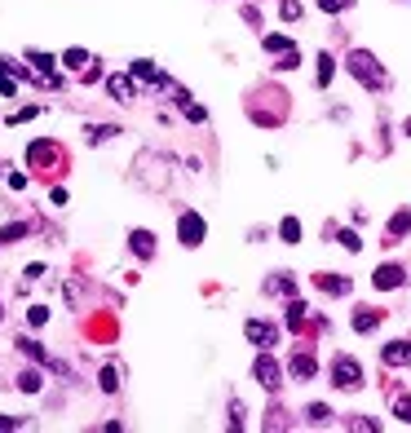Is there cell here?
<instances>
[{
  "label": "cell",
  "instance_id": "ab89813d",
  "mask_svg": "<svg viewBox=\"0 0 411 433\" xmlns=\"http://www.w3.org/2000/svg\"><path fill=\"white\" fill-rule=\"evenodd\" d=\"M49 203H53V208H62V203H67V190L53 186V190H49Z\"/></svg>",
  "mask_w": 411,
  "mask_h": 433
},
{
  "label": "cell",
  "instance_id": "f35d334b",
  "mask_svg": "<svg viewBox=\"0 0 411 433\" xmlns=\"http://www.w3.org/2000/svg\"><path fill=\"white\" fill-rule=\"evenodd\" d=\"M9 429H22V420L18 416H0V433H9Z\"/></svg>",
  "mask_w": 411,
  "mask_h": 433
},
{
  "label": "cell",
  "instance_id": "9c48e42d",
  "mask_svg": "<svg viewBox=\"0 0 411 433\" xmlns=\"http://www.w3.org/2000/svg\"><path fill=\"white\" fill-rule=\"evenodd\" d=\"M18 350L27 354V358H35L40 367H53V371H62V367H58V358H49V350H44L40 341H31V336H18Z\"/></svg>",
  "mask_w": 411,
  "mask_h": 433
},
{
  "label": "cell",
  "instance_id": "2e32d148",
  "mask_svg": "<svg viewBox=\"0 0 411 433\" xmlns=\"http://www.w3.org/2000/svg\"><path fill=\"white\" fill-rule=\"evenodd\" d=\"M128 248L137 252L142 261H151V257H155V235H151V230H133V235H128Z\"/></svg>",
  "mask_w": 411,
  "mask_h": 433
},
{
  "label": "cell",
  "instance_id": "4316f807",
  "mask_svg": "<svg viewBox=\"0 0 411 433\" xmlns=\"http://www.w3.org/2000/svg\"><path fill=\"white\" fill-rule=\"evenodd\" d=\"M98 384H102V393H115V389H119V371H115V367H102Z\"/></svg>",
  "mask_w": 411,
  "mask_h": 433
},
{
  "label": "cell",
  "instance_id": "9a60e30c",
  "mask_svg": "<svg viewBox=\"0 0 411 433\" xmlns=\"http://www.w3.org/2000/svg\"><path fill=\"white\" fill-rule=\"evenodd\" d=\"M173 102L181 106V115H186L190 124H203V119H208V111H203L199 102H190V93H181V89H177V93H173Z\"/></svg>",
  "mask_w": 411,
  "mask_h": 433
},
{
  "label": "cell",
  "instance_id": "74e56055",
  "mask_svg": "<svg viewBox=\"0 0 411 433\" xmlns=\"http://www.w3.org/2000/svg\"><path fill=\"white\" fill-rule=\"evenodd\" d=\"M230 425L244 429V402H230Z\"/></svg>",
  "mask_w": 411,
  "mask_h": 433
},
{
  "label": "cell",
  "instance_id": "8fae6325",
  "mask_svg": "<svg viewBox=\"0 0 411 433\" xmlns=\"http://www.w3.org/2000/svg\"><path fill=\"white\" fill-rule=\"evenodd\" d=\"M133 80H146V84H160V89H168V76L151 62V58H137V62H133Z\"/></svg>",
  "mask_w": 411,
  "mask_h": 433
},
{
  "label": "cell",
  "instance_id": "484cf974",
  "mask_svg": "<svg viewBox=\"0 0 411 433\" xmlns=\"http://www.w3.org/2000/svg\"><path fill=\"white\" fill-rule=\"evenodd\" d=\"M40 384H44V380H40V371H35V367H27V371L18 376V389H22V393H40Z\"/></svg>",
  "mask_w": 411,
  "mask_h": 433
},
{
  "label": "cell",
  "instance_id": "4dcf8cb0",
  "mask_svg": "<svg viewBox=\"0 0 411 433\" xmlns=\"http://www.w3.org/2000/svg\"><path fill=\"white\" fill-rule=\"evenodd\" d=\"M115 133H119L115 124H98V128H89V142H111Z\"/></svg>",
  "mask_w": 411,
  "mask_h": 433
},
{
  "label": "cell",
  "instance_id": "ba28073f",
  "mask_svg": "<svg viewBox=\"0 0 411 433\" xmlns=\"http://www.w3.org/2000/svg\"><path fill=\"white\" fill-rule=\"evenodd\" d=\"M380 363H385V367H407V363H411V341H389V345L380 350Z\"/></svg>",
  "mask_w": 411,
  "mask_h": 433
},
{
  "label": "cell",
  "instance_id": "277c9868",
  "mask_svg": "<svg viewBox=\"0 0 411 433\" xmlns=\"http://www.w3.org/2000/svg\"><path fill=\"white\" fill-rule=\"evenodd\" d=\"M244 336L257 345V350H274V345H279V328H274L270 319H248L244 323Z\"/></svg>",
  "mask_w": 411,
  "mask_h": 433
},
{
  "label": "cell",
  "instance_id": "cb8c5ba5",
  "mask_svg": "<svg viewBox=\"0 0 411 433\" xmlns=\"http://www.w3.org/2000/svg\"><path fill=\"white\" fill-rule=\"evenodd\" d=\"M279 239H283V244H301V221H296V216H283V221H279Z\"/></svg>",
  "mask_w": 411,
  "mask_h": 433
},
{
  "label": "cell",
  "instance_id": "8992f818",
  "mask_svg": "<svg viewBox=\"0 0 411 433\" xmlns=\"http://www.w3.org/2000/svg\"><path fill=\"white\" fill-rule=\"evenodd\" d=\"M407 283V270L403 266H376V274H371V287H376V292H394V287H403Z\"/></svg>",
  "mask_w": 411,
  "mask_h": 433
},
{
  "label": "cell",
  "instance_id": "d590c367",
  "mask_svg": "<svg viewBox=\"0 0 411 433\" xmlns=\"http://www.w3.org/2000/svg\"><path fill=\"white\" fill-rule=\"evenodd\" d=\"M341 244H345V252H362V239L354 230H341Z\"/></svg>",
  "mask_w": 411,
  "mask_h": 433
},
{
  "label": "cell",
  "instance_id": "836d02e7",
  "mask_svg": "<svg viewBox=\"0 0 411 433\" xmlns=\"http://www.w3.org/2000/svg\"><path fill=\"white\" fill-rule=\"evenodd\" d=\"M394 416L403 420V425H411V398H398V402H394Z\"/></svg>",
  "mask_w": 411,
  "mask_h": 433
},
{
  "label": "cell",
  "instance_id": "7402d4cb",
  "mask_svg": "<svg viewBox=\"0 0 411 433\" xmlns=\"http://www.w3.org/2000/svg\"><path fill=\"white\" fill-rule=\"evenodd\" d=\"M305 420H310V425H332V407L328 402H310L305 407Z\"/></svg>",
  "mask_w": 411,
  "mask_h": 433
},
{
  "label": "cell",
  "instance_id": "603a6c76",
  "mask_svg": "<svg viewBox=\"0 0 411 433\" xmlns=\"http://www.w3.org/2000/svg\"><path fill=\"white\" fill-rule=\"evenodd\" d=\"M332 76H336V58L332 53H319V89H328Z\"/></svg>",
  "mask_w": 411,
  "mask_h": 433
},
{
  "label": "cell",
  "instance_id": "d4e9b609",
  "mask_svg": "<svg viewBox=\"0 0 411 433\" xmlns=\"http://www.w3.org/2000/svg\"><path fill=\"white\" fill-rule=\"evenodd\" d=\"M89 62H93V58L84 53V49H67V53H62V67H67V71H84Z\"/></svg>",
  "mask_w": 411,
  "mask_h": 433
},
{
  "label": "cell",
  "instance_id": "7a4b0ae2",
  "mask_svg": "<svg viewBox=\"0 0 411 433\" xmlns=\"http://www.w3.org/2000/svg\"><path fill=\"white\" fill-rule=\"evenodd\" d=\"M332 384H336V389H345V393H358L362 389V367H358L354 354H336L332 358Z\"/></svg>",
  "mask_w": 411,
  "mask_h": 433
},
{
  "label": "cell",
  "instance_id": "6da1fadb",
  "mask_svg": "<svg viewBox=\"0 0 411 433\" xmlns=\"http://www.w3.org/2000/svg\"><path fill=\"white\" fill-rule=\"evenodd\" d=\"M345 71L362 84V89H371V93L385 89V67H380L367 49H354V53H349V58H345Z\"/></svg>",
  "mask_w": 411,
  "mask_h": 433
},
{
  "label": "cell",
  "instance_id": "5b68a950",
  "mask_svg": "<svg viewBox=\"0 0 411 433\" xmlns=\"http://www.w3.org/2000/svg\"><path fill=\"white\" fill-rule=\"evenodd\" d=\"M252 376H257V384H265V389L274 393V389L283 384V367L270 358V350H261V354H257V363H252Z\"/></svg>",
  "mask_w": 411,
  "mask_h": 433
},
{
  "label": "cell",
  "instance_id": "ffe728a7",
  "mask_svg": "<svg viewBox=\"0 0 411 433\" xmlns=\"http://www.w3.org/2000/svg\"><path fill=\"white\" fill-rule=\"evenodd\" d=\"M261 49H265V53H287V49H296V44L287 40V35H279V31H265V35H261Z\"/></svg>",
  "mask_w": 411,
  "mask_h": 433
},
{
  "label": "cell",
  "instance_id": "7c38bea8",
  "mask_svg": "<svg viewBox=\"0 0 411 433\" xmlns=\"http://www.w3.org/2000/svg\"><path fill=\"white\" fill-rule=\"evenodd\" d=\"M349 328H354L358 336L376 332V328H380V309H367V305H358V309H354V319H349Z\"/></svg>",
  "mask_w": 411,
  "mask_h": 433
},
{
  "label": "cell",
  "instance_id": "83f0119b",
  "mask_svg": "<svg viewBox=\"0 0 411 433\" xmlns=\"http://www.w3.org/2000/svg\"><path fill=\"white\" fill-rule=\"evenodd\" d=\"M22 235H27V221H14V226H5V230H0V244H18Z\"/></svg>",
  "mask_w": 411,
  "mask_h": 433
},
{
  "label": "cell",
  "instance_id": "8d00e7d4",
  "mask_svg": "<svg viewBox=\"0 0 411 433\" xmlns=\"http://www.w3.org/2000/svg\"><path fill=\"white\" fill-rule=\"evenodd\" d=\"M35 115H40V111H35V106H22L18 115H9V124H27V119H35Z\"/></svg>",
  "mask_w": 411,
  "mask_h": 433
},
{
  "label": "cell",
  "instance_id": "4fadbf2b",
  "mask_svg": "<svg viewBox=\"0 0 411 433\" xmlns=\"http://www.w3.org/2000/svg\"><path fill=\"white\" fill-rule=\"evenodd\" d=\"M287 371H292V380H314V371H319V363H314V354L296 350L292 363H287Z\"/></svg>",
  "mask_w": 411,
  "mask_h": 433
},
{
  "label": "cell",
  "instance_id": "5bb4252c",
  "mask_svg": "<svg viewBox=\"0 0 411 433\" xmlns=\"http://www.w3.org/2000/svg\"><path fill=\"white\" fill-rule=\"evenodd\" d=\"M389 239H385V244H398V239H407L411 235V208H398L394 216H389V230H385Z\"/></svg>",
  "mask_w": 411,
  "mask_h": 433
},
{
  "label": "cell",
  "instance_id": "ac0fdd59",
  "mask_svg": "<svg viewBox=\"0 0 411 433\" xmlns=\"http://www.w3.org/2000/svg\"><path fill=\"white\" fill-rule=\"evenodd\" d=\"M27 62H31L35 71H40V76H44V80H49V84H58V76H53V62H58V58H49V53H40V49H31V53H27Z\"/></svg>",
  "mask_w": 411,
  "mask_h": 433
},
{
  "label": "cell",
  "instance_id": "52a82bcc",
  "mask_svg": "<svg viewBox=\"0 0 411 433\" xmlns=\"http://www.w3.org/2000/svg\"><path fill=\"white\" fill-rule=\"evenodd\" d=\"M106 93H111L115 102H133L137 98V80L133 76H106Z\"/></svg>",
  "mask_w": 411,
  "mask_h": 433
},
{
  "label": "cell",
  "instance_id": "f546056e",
  "mask_svg": "<svg viewBox=\"0 0 411 433\" xmlns=\"http://www.w3.org/2000/svg\"><path fill=\"white\" fill-rule=\"evenodd\" d=\"M27 323H31V328H44V323H49V305H31L27 309Z\"/></svg>",
  "mask_w": 411,
  "mask_h": 433
},
{
  "label": "cell",
  "instance_id": "1f68e13d",
  "mask_svg": "<svg viewBox=\"0 0 411 433\" xmlns=\"http://www.w3.org/2000/svg\"><path fill=\"white\" fill-rule=\"evenodd\" d=\"M279 14H283V22H296V18H301V0H283Z\"/></svg>",
  "mask_w": 411,
  "mask_h": 433
},
{
  "label": "cell",
  "instance_id": "d6986e66",
  "mask_svg": "<svg viewBox=\"0 0 411 433\" xmlns=\"http://www.w3.org/2000/svg\"><path fill=\"white\" fill-rule=\"evenodd\" d=\"M305 328V300L287 296V332H301Z\"/></svg>",
  "mask_w": 411,
  "mask_h": 433
},
{
  "label": "cell",
  "instance_id": "e0dca14e",
  "mask_svg": "<svg viewBox=\"0 0 411 433\" xmlns=\"http://www.w3.org/2000/svg\"><path fill=\"white\" fill-rule=\"evenodd\" d=\"M265 292L270 296H296V279L292 274H274V279H265Z\"/></svg>",
  "mask_w": 411,
  "mask_h": 433
},
{
  "label": "cell",
  "instance_id": "3957f363",
  "mask_svg": "<svg viewBox=\"0 0 411 433\" xmlns=\"http://www.w3.org/2000/svg\"><path fill=\"white\" fill-rule=\"evenodd\" d=\"M203 235H208V221H203L199 212H181V216H177V239H181V248H199Z\"/></svg>",
  "mask_w": 411,
  "mask_h": 433
},
{
  "label": "cell",
  "instance_id": "e575fe53",
  "mask_svg": "<svg viewBox=\"0 0 411 433\" xmlns=\"http://www.w3.org/2000/svg\"><path fill=\"white\" fill-rule=\"evenodd\" d=\"M274 67H279V71H296V67H301V53H296V49H287V53H283V62H274Z\"/></svg>",
  "mask_w": 411,
  "mask_h": 433
},
{
  "label": "cell",
  "instance_id": "30bf717a",
  "mask_svg": "<svg viewBox=\"0 0 411 433\" xmlns=\"http://www.w3.org/2000/svg\"><path fill=\"white\" fill-rule=\"evenodd\" d=\"M314 287H323L328 296H349V287H354V283H349L345 274H328V270H323V274H314Z\"/></svg>",
  "mask_w": 411,
  "mask_h": 433
},
{
  "label": "cell",
  "instance_id": "d6a6232c",
  "mask_svg": "<svg viewBox=\"0 0 411 433\" xmlns=\"http://www.w3.org/2000/svg\"><path fill=\"white\" fill-rule=\"evenodd\" d=\"M349 5H354V0H319L323 14H341V9H349Z\"/></svg>",
  "mask_w": 411,
  "mask_h": 433
},
{
  "label": "cell",
  "instance_id": "f1b7e54d",
  "mask_svg": "<svg viewBox=\"0 0 411 433\" xmlns=\"http://www.w3.org/2000/svg\"><path fill=\"white\" fill-rule=\"evenodd\" d=\"M345 429H358V433H371V429H380V425H376V420H371V416H349V420H345Z\"/></svg>",
  "mask_w": 411,
  "mask_h": 433
},
{
  "label": "cell",
  "instance_id": "60d3db41",
  "mask_svg": "<svg viewBox=\"0 0 411 433\" xmlns=\"http://www.w3.org/2000/svg\"><path fill=\"white\" fill-rule=\"evenodd\" d=\"M403 128H407V133H411V119H407V124H403Z\"/></svg>",
  "mask_w": 411,
  "mask_h": 433
},
{
  "label": "cell",
  "instance_id": "44dd1931",
  "mask_svg": "<svg viewBox=\"0 0 411 433\" xmlns=\"http://www.w3.org/2000/svg\"><path fill=\"white\" fill-rule=\"evenodd\" d=\"M53 155H58L53 142H31L27 146V164H44V160H53Z\"/></svg>",
  "mask_w": 411,
  "mask_h": 433
}]
</instances>
